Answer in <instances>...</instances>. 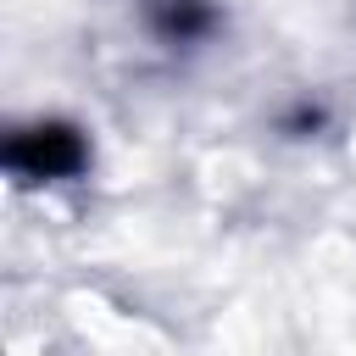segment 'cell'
I'll return each mask as SVG.
<instances>
[{
    "mask_svg": "<svg viewBox=\"0 0 356 356\" xmlns=\"http://www.w3.org/2000/svg\"><path fill=\"white\" fill-rule=\"evenodd\" d=\"M161 28L178 33V39H189V33L206 28V6H195V0H172V6L161 11Z\"/></svg>",
    "mask_w": 356,
    "mask_h": 356,
    "instance_id": "2",
    "label": "cell"
},
{
    "mask_svg": "<svg viewBox=\"0 0 356 356\" xmlns=\"http://www.w3.org/2000/svg\"><path fill=\"white\" fill-rule=\"evenodd\" d=\"M6 167L22 172V178H67L83 167V139L61 122H44V128H22L11 145H6Z\"/></svg>",
    "mask_w": 356,
    "mask_h": 356,
    "instance_id": "1",
    "label": "cell"
}]
</instances>
